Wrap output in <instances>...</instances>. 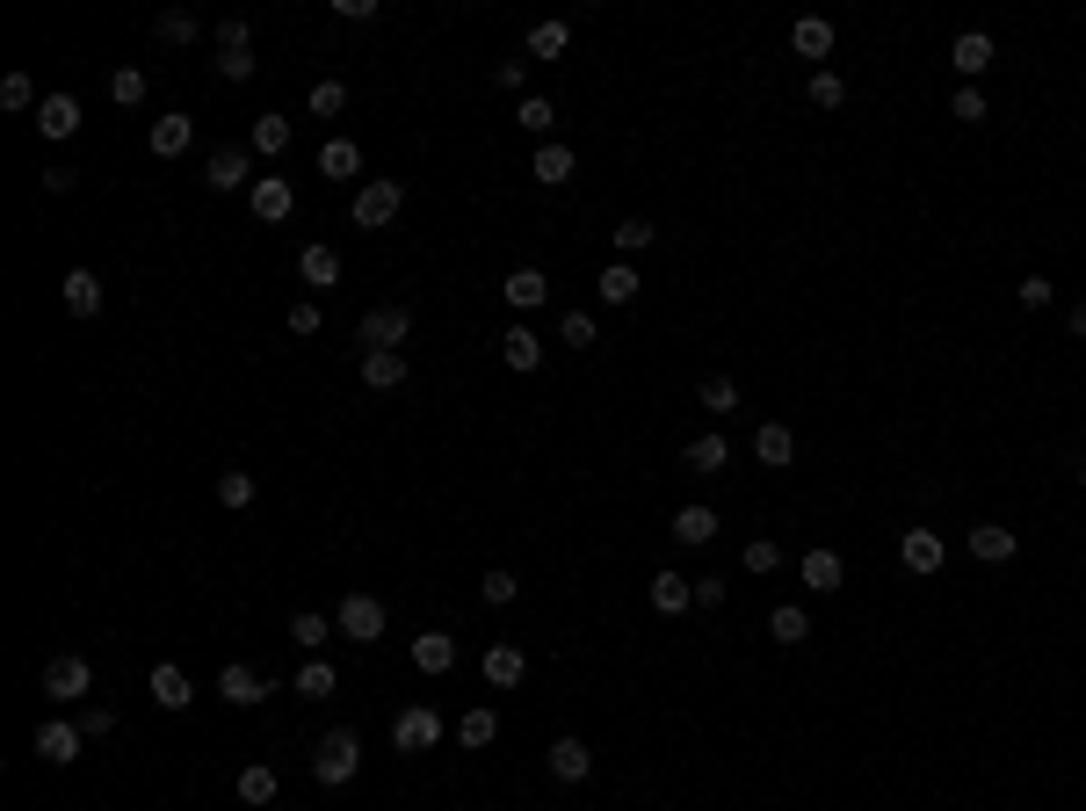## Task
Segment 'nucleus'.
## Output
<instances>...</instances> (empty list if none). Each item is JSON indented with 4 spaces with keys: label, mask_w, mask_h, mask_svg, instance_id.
<instances>
[{
    "label": "nucleus",
    "mask_w": 1086,
    "mask_h": 811,
    "mask_svg": "<svg viewBox=\"0 0 1086 811\" xmlns=\"http://www.w3.org/2000/svg\"><path fill=\"white\" fill-rule=\"evenodd\" d=\"M297 695H305V703H327L333 695V667L327 659H305V667H297Z\"/></svg>",
    "instance_id": "4c0bfd02"
},
{
    "label": "nucleus",
    "mask_w": 1086,
    "mask_h": 811,
    "mask_svg": "<svg viewBox=\"0 0 1086 811\" xmlns=\"http://www.w3.org/2000/svg\"><path fill=\"white\" fill-rule=\"evenodd\" d=\"M355 768H362V739H355V732H327L319 754H311V776L327 782V790H333V782H348Z\"/></svg>",
    "instance_id": "f03ea898"
},
{
    "label": "nucleus",
    "mask_w": 1086,
    "mask_h": 811,
    "mask_svg": "<svg viewBox=\"0 0 1086 811\" xmlns=\"http://www.w3.org/2000/svg\"><path fill=\"white\" fill-rule=\"evenodd\" d=\"M485 681L493 689H522V673H529V659H522V645H485Z\"/></svg>",
    "instance_id": "ddd939ff"
},
{
    "label": "nucleus",
    "mask_w": 1086,
    "mask_h": 811,
    "mask_svg": "<svg viewBox=\"0 0 1086 811\" xmlns=\"http://www.w3.org/2000/svg\"><path fill=\"white\" fill-rule=\"evenodd\" d=\"M246 210H254L261 224H283V218H290V210H297V189H290V182H283V174H261L254 189H246Z\"/></svg>",
    "instance_id": "0eeeda50"
},
{
    "label": "nucleus",
    "mask_w": 1086,
    "mask_h": 811,
    "mask_svg": "<svg viewBox=\"0 0 1086 811\" xmlns=\"http://www.w3.org/2000/svg\"><path fill=\"white\" fill-rule=\"evenodd\" d=\"M948 117H964V123H985V95H978V87H956V102H948Z\"/></svg>",
    "instance_id": "6e6d98bb"
},
{
    "label": "nucleus",
    "mask_w": 1086,
    "mask_h": 811,
    "mask_svg": "<svg viewBox=\"0 0 1086 811\" xmlns=\"http://www.w3.org/2000/svg\"><path fill=\"white\" fill-rule=\"evenodd\" d=\"M493 80H501V87H529V66H522V58H501V66H493Z\"/></svg>",
    "instance_id": "e2e57ef3"
},
{
    "label": "nucleus",
    "mask_w": 1086,
    "mask_h": 811,
    "mask_svg": "<svg viewBox=\"0 0 1086 811\" xmlns=\"http://www.w3.org/2000/svg\"><path fill=\"white\" fill-rule=\"evenodd\" d=\"M290 333H297V341L319 333V305H311V297H297V305H290Z\"/></svg>",
    "instance_id": "4d7b16f0"
},
{
    "label": "nucleus",
    "mask_w": 1086,
    "mask_h": 811,
    "mask_svg": "<svg viewBox=\"0 0 1086 811\" xmlns=\"http://www.w3.org/2000/svg\"><path fill=\"white\" fill-rule=\"evenodd\" d=\"M218 695H224V703H240V710H254L261 695H276V689H268L254 667H224V673H218Z\"/></svg>",
    "instance_id": "2eb2a0df"
},
{
    "label": "nucleus",
    "mask_w": 1086,
    "mask_h": 811,
    "mask_svg": "<svg viewBox=\"0 0 1086 811\" xmlns=\"http://www.w3.org/2000/svg\"><path fill=\"white\" fill-rule=\"evenodd\" d=\"M362 384H370V392H398V384H406V355H398V348L362 355Z\"/></svg>",
    "instance_id": "aec40b11"
},
{
    "label": "nucleus",
    "mask_w": 1086,
    "mask_h": 811,
    "mask_svg": "<svg viewBox=\"0 0 1086 811\" xmlns=\"http://www.w3.org/2000/svg\"><path fill=\"white\" fill-rule=\"evenodd\" d=\"M754 457H760V464H768V471H782V464H790V457H797V435L782 428V420H768V428L754 435Z\"/></svg>",
    "instance_id": "393cba45"
},
{
    "label": "nucleus",
    "mask_w": 1086,
    "mask_h": 811,
    "mask_svg": "<svg viewBox=\"0 0 1086 811\" xmlns=\"http://www.w3.org/2000/svg\"><path fill=\"white\" fill-rule=\"evenodd\" d=\"M218 501L224 507H246V501H254V479H246V471H218Z\"/></svg>",
    "instance_id": "8fccbe9b"
},
{
    "label": "nucleus",
    "mask_w": 1086,
    "mask_h": 811,
    "mask_svg": "<svg viewBox=\"0 0 1086 811\" xmlns=\"http://www.w3.org/2000/svg\"><path fill=\"white\" fill-rule=\"evenodd\" d=\"M667 529H673V544H710V536H717V507L689 501V507H681V515L667 522Z\"/></svg>",
    "instance_id": "5701e85b"
},
{
    "label": "nucleus",
    "mask_w": 1086,
    "mask_h": 811,
    "mask_svg": "<svg viewBox=\"0 0 1086 811\" xmlns=\"http://www.w3.org/2000/svg\"><path fill=\"white\" fill-rule=\"evenodd\" d=\"M109 95H117L123 109H139V102H145V73H139V66H123L117 80H109Z\"/></svg>",
    "instance_id": "3c124183"
},
{
    "label": "nucleus",
    "mask_w": 1086,
    "mask_h": 811,
    "mask_svg": "<svg viewBox=\"0 0 1086 811\" xmlns=\"http://www.w3.org/2000/svg\"><path fill=\"white\" fill-rule=\"evenodd\" d=\"M847 102V80L841 73H819V80H811V109H841Z\"/></svg>",
    "instance_id": "09e8293b"
},
{
    "label": "nucleus",
    "mask_w": 1086,
    "mask_h": 811,
    "mask_svg": "<svg viewBox=\"0 0 1086 811\" xmlns=\"http://www.w3.org/2000/svg\"><path fill=\"white\" fill-rule=\"evenodd\" d=\"M724 594H732V580H717V572L695 580V609H724Z\"/></svg>",
    "instance_id": "13d9d810"
},
{
    "label": "nucleus",
    "mask_w": 1086,
    "mask_h": 811,
    "mask_svg": "<svg viewBox=\"0 0 1086 811\" xmlns=\"http://www.w3.org/2000/svg\"><path fill=\"white\" fill-rule=\"evenodd\" d=\"M594 291H602V305H630L645 283H638V268H630V261H616V268H602V283H594Z\"/></svg>",
    "instance_id": "c85d7f7f"
},
{
    "label": "nucleus",
    "mask_w": 1086,
    "mask_h": 811,
    "mask_svg": "<svg viewBox=\"0 0 1086 811\" xmlns=\"http://www.w3.org/2000/svg\"><path fill=\"white\" fill-rule=\"evenodd\" d=\"M254 153H283V145H290V117H276V109H268V117H254Z\"/></svg>",
    "instance_id": "58836bf2"
},
{
    "label": "nucleus",
    "mask_w": 1086,
    "mask_h": 811,
    "mask_svg": "<svg viewBox=\"0 0 1086 811\" xmlns=\"http://www.w3.org/2000/svg\"><path fill=\"white\" fill-rule=\"evenodd\" d=\"M414 667L420 673H449L457 667V638H449V631H420L414 638Z\"/></svg>",
    "instance_id": "4be33fe9"
},
{
    "label": "nucleus",
    "mask_w": 1086,
    "mask_h": 811,
    "mask_svg": "<svg viewBox=\"0 0 1086 811\" xmlns=\"http://www.w3.org/2000/svg\"><path fill=\"white\" fill-rule=\"evenodd\" d=\"M1014 297H1021V305H1029V311H1043V305H1051V297H1057V291H1051V283H1043V276H1029V283H1021V291H1014Z\"/></svg>",
    "instance_id": "680f3d73"
},
{
    "label": "nucleus",
    "mask_w": 1086,
    "mask_h": 811,
    "mask_svg": "<svg viewBox=\"0 0 1086 811\" xmlns=\"http://www.w3.org/2000/svg\"><path fill=\"white\" fill-rule=\"evenodd\" d=\"M948 58H956V73H964V87H978V73L992 66V36H985V30H964L956 44H948Z\"/></svg>",
    "instance_id": "9b49d317"
},
{
    "label": "nucleus",
    "mask_w": 1086,
    "mask_h": 811,
    "mask_svg": "<svg viewBox=\"0 0 1086 811\" xmlns=\"http://www.w3.org/2000/svg\"><path fill=\"white\" fill-rule=\"evenodd\" d=\"M652 609H659V616L695 609V580H681V572H652Z\"/></svg>",
    "instance_id": "b1692460"
},
{
    "label": "nucleus",
    "mask_w": 1086,
    "mask_h": 811,
    "mask_svg": "<svg viewBox=\"0 0 1086 811\" xmlns=\"http://www.w3.org/2000/svg\"><path fill=\"white\" fill-rule=\"evenodd\" d=\"M160 44H196V15L189 8H167V15H160Z\"/></svg>",
    "instance_id": "a18cd8bd"
},
{
    "label": "nucleus",
    "mask_w": 1086,
    "mask_h": 811,
    "mask_svg": "<svg viewBox=\"0 0 1086 811\" xmlns=\"http://www.w3.org/2000/svg\"><path fill=\"white\" fill-rule=\"evenodd\" d=\"M392 746L398 754H428V746H442V717H435L428 703H406L392 717Z\"/></svg>",
    "instance_id": "20e7f679"
},
{
    "label": "nucleus",
    "mask_w": 1086,
    "mask_h": 811,
    "mask_svg": "<svg viewBox=\"0 0 1086 811\" xmlns=\"http://www.w3.org/2000/svg\"><path fill=\"white\" fill-rule=\"evenodd\" d=\"M290 638H297V645H305V653H319V645H327V638H333V623H327V616H319V609H305V616H290Z\"/></svg>",
    "instance_id": "ea45409f"
},
{
    "label": "nucleus",
    "mask_w": 1086,
    "mask_h": 811,
    "mask_svg": "<svg viewBox=\"0 0 1086 811\" xmlns=\"http://www.w3.org/2000/svg\"><path fill=\"white\" fill-rule=\"evenodd\" d=\"M333 631H341V638H355V645H377V638H384V602H377V594H348L341 616H333Z\"/></svg>",
    "instance_id": "423d86ee"
},
{
    "label": "nucleus",
    "mask_w": 1086,
    "mask_h": 811,
    "mask_svg": "<svg viewBox=\"0 0 1086 811\" xmlns=\"http://www.w3.org/2000/svg\"><path fill=\"white\" fill-rule=\"evenodd\" d=\"M36 131H44V139H73V131H80V102H73V95H44Z\"/></svg>",
    "instance_id": "a211bd4d"
},
{
    "label": "nucleus",
    "mask_w": 1086,
    "mask_h": 811,
    "mask_svg": "<svg viewBox=\"0 0 1086 811\" xmlns=\"http://www.w3.org/2000/svg\"><path fill=\"white\" fill-rule=\"evenodd\" d=\"M501 355H507V370H536V363H544V341H536L529 327H507Z\"/></svg>",
    "instance_id": "2f4dec72"
},
{
    "label": "nucleus",
    "mask_w": 1086,
    "mask_h": 811,
    "mask_svg": "<svg viewBox=\"0 0 1086 811\" xmlns=\"http://www.w3.org/2000/svg\"><path fill=\"white\" fill-rule=\"evenodd\" d=\"M776 566H782V551L768 536H754V544H746V572H776Z\"/></svg>",
    "instance_id": "5fc2aeb1"
},
{
    "label": "nucleus",
    "mask_w": 1086,
    "mask_h": 811,
    "mask_svg": "<svg viewBox=\"0 0 1086 811\" xmlns=\"http://www.w3.org/2000/svg\"><path fill=\"white\" fill-rule=\"evenodd\" d=\"M898 558H906V572H942V536L934 529H906V544H898Z\"/></svg>",
    "instance_id": "f3484780"
},
{
    "label": "nucleus",
    "mask_w": 1086,
    "mask_h": 811,
    "mask_svg": "<svg viewBox=\"0 0 1086 811\" xmlns=\"http://www.w3.org/2000/svg\"><path fill=\"white\" fill-rule=\"evenodd\" d=\"M681 464L710 479V471H724V464H732V449H724V435H695V442L681 449Z\"/></svg>",
    "instance_id": "bb28decb"
},
{
    "label": "nucleus",
    "mask_w": 1086,
    "mask_h": 811,
    "mask_svg": "<svg viewBox=\"0 0 1086 811\" xmlns=\"http://www.w3.org/2000/svg\"><path fill=\"white\" fill-rule=\"evenodd\" d=\"M398 210H406V189H398L392 174H377V182H362V189H355V224H362V232L392 224Z\"/></svg>",
    "instance_id": "f257e3e1"
},
{
    "label": "nucleus",
    "mask_w": 1086,
    "mask_h": 811,
    "mask_svg": "<svg viewBox=\"0 0 1086 811\" xmlns=\"http://www.w3.org/2000/svg\"><path fill=\"white\" fill-rule=\"evenodd\" d=\"M970 558H978V566H1007V558H1014V529L978 522V529H970Z\"/></svg>",
    "instance_id": "6ab92c4d"
},
{
    "label": "nucleus",
    "mask_w": 1086,
    "mask_h": 811,
    "mask_svg": "<svg viewBox=\"0 0 1086 811\" xmlns=\"http://www.w3.org/2000/svg\"><path fill=\"white\" fill-rule=\"evenodd\" d=\"M218 52H246V22H240V15L218 22Z\"/></svg>",
    "instance_id": "bf43d9fd"
},
{
    "label": "nucleus",
    "mask_w": 1086,
    "mask_h": 811,
    "mask_svg": "<svg viewBox=\"0 0 1086 811\" xmlns=\"http://www.w3.org/2000/svg\"><path fill=\"white\" fill-rule=\"evenodd\" d=\"M515 123H522V131H536V139H544V131H551V123H558V109H551V102H544V95H522V109H515Z\"/></svg>",
    "instance_id": "37998d69"
},
{
    "label": "nucleus",
    "mask_w": 1086,
    "mask_h": 811,
    "mask_svg": "<svg viewBox=\"0 0 1086 811\" xmlns=\"http://www.w3.org/2000/svg\"><path fill=\"white\" fill-rule=\"evenodd\" d=\"M218 73H224V80H254V52H224Z\"/></svg>",
    "instance_id": "052dcab7"
},
{
    "label": "nucleus",
    "mask_w": 1086,
    "mask_h": 811,
    "mask_svg": "<svg viewBox=\"0 0 1086 811\" xmlns=\"http://www.w3.org/2000/svg\"><path fill=\"white\" fill-rule=\"evenodd\" d=\"M529 174H536V182H544V189H566L572 174H580V160H572V145H536Z\"/></svg>",
    "instance_id": "4468645a"
},
{
    "label": "nucleus",
    "mask_w": 1086,
    "mask_h": 811,
    "mask_svg": "<svg viewBox=\"0 0 1086 811\" xmlns=\"http://www.w3.org/2000/svg\"><path fill=\"white\" fill-rule=\"evenodd\" d=\"M204 182H210V189H254V167H246V153H240V145H224V153H210V167H204Z\"/></svg>",
    "instance_id": "9d476101"
},
{
    "label": "nucleus",
    "mask_w": 1086,
    "mask_h": 811,
    "mask_svg": "<svg viewBox=\"0 0 1086 811\" xmlns=\"http://www.w3.org/2000/svg\"><path fill=\"white\" fill-rule=\"evenodd\" d=\"M790 44H797V52H804V58H826V52H833V22L804 15V22H797V30H790Z\"/></svg>",
    "instance_id": "f704fd0d"
},
{
    "label": "nucleus",
    "mask_w": 1086,
    "mask_h": 811,
    "mask_svg": "<svg viewBox=\"0 0 1086 811\" xmlns=\"http://www.w3.org/2000/svg\"><path fill=\"white\" fill-rule=\"evenodd\" d=\"M479 594H485L493 609H507V602L522 594V580H515V572H485V580H479Z\"/></svg>",
    "instance_id": "de8ad7c7"
},
{
    "label": "nucleus",
    "mask_w": 1086,
    "mask_h": 811,
    "mask_svg": "<svg viewBox=\"0 0 1086 811\" xmlns=\"http://www.w3.org/2000/svg\"><path fill=\"white\" fill-rule=\"evenodd\" d=\"M0 109H44L36 102V87H30V73H8V80H0Z\"/></svg>",
    "instance_id": "c03bdc74"
},
{
    "label": "nucleus",
    "mask_w": 1086,
    "mask_h": 811,
    "mask_svg": "<svg viewBox=\"0 0 1086 811\" xmlns=\"http://www.w3.org/2000/svg\"><path fill=\"white\" fill-rule=\"evenodd\" d=\"M544 297H551V283H544V268H515V276H507V305H515V311H536Z\"/></svg>",
    "instance_id": "cd10ccee"
},
{
    "label": "nucleus",
    "mask_w": 1086,
    "mask_h": 811,
    "mask_svg": "<svg viewBox=\"0 0 1086 811\" xmlns=\"http://www.w3.org/2000/svg\"><path fill=\"white\" fill-rule=\"evenodd\" d=\"M572 52V22H536L529 30V58H566Z\"/></svg>",
    "instance_id": "c756f323"
},
{
    "label": "nucleus",
    "mask_w": 1086,
    "mask_h": 811,
    "mask_svg": "<svg viewBox=\"0 0 1086 811\" xmlns=\"http://www.w3.org/2000/svg\"><path fill=\"white\" fill-rule=\"evenodd\" d=\"M80 746H87V732H80V725H66V717H44V725H36V754L52 760V768L80 760Z\"/></svg>",
    "instance_id": "6e6552de"
},
{
    "label": "nucleus",
    "mask_w": 1086,
    "mask_h": 811,
    "mask_svg": "<svg viewBox=\"0 0 1086 811\" xmlns=\"http://www.w3.org/2000/svg\"><path fill=\"white\" fill-rule=\"evenodd\" d=\"M768 631H776V645H804V638H811V616H804L797 602H782L776 616H768Z\"/></svg>",
    "instance_id": "c9c22d12"
},
{
    "label": "nucleus",
    "mask_w": 1086,
    "mask_h": 811,
    "mask_svg": "<svg viewBox=\"0 0 1086 811\" xmlns=\"http://www.w3.org/2000/svg\"><path fill=\"white\" fill-rule=\"evenodd\" d=\"M1079 485H1086V464H1079Z\"/></svg>",
    "instance_id": "69168bd1"
},
{
    "label": "nucleus",
    "mask_w": 1086,
    "mask_h": 811,
    "mask_svg": "<svg viewBox=\"0 0 1086 811\" xmlns=\"http://www.w3.org/2000/svg\"><path fill=\"white\" fill-rule=\"evenodd\" d=\"M841 580H847V572H841V558H833V551H804V588L811 594H833Z\"/></svg>",
    "instance_id": "7c9ffc66"
},
{
    "label": "nucleus",
    "mask_w": 1086,
    "mask_h": 811,
    "mask_svg": "<svg viewBox=\"0 0 1086 811\" xmlns=\"http://www.w3.org/2000/svg\"><path fill=\"white\" fill-rule=\"evenodd\" d=\"M1072 333H1079V341H1086V305H1072Z\"/></svg>",
    "instance_id": "0e129e2a"
},
{
    "label": "nucleus",
    "mask_w": 1086,
    "mask_h": 811,
    "mask_svg": "<svg viewBox=\"0 0 1086 811\" xmlns=\"http://www.w3.org/2000/svg\"><path fill=\"white\" fill-rule=\"evenodd\" d=\"M58 297H66V311H73V319H95V311H102V276H95V268H66Z\"/></svg>",
    "instance_id": "1a4fd4ad"
},
{
    "label": "nucleus",
    "mask_w": 1086,
    "mask_h": 811,
    "mask_svg": "<svg viewBox=\"0 0 1086 811\" xmlns=\"http://www.w3.org/2000/svg\"><path fill=\"white\" fill-rule=\"evenodd\" d=\"M608 240H616V254H645V246H652L659 232H652V224H645V218H623L616 232H608Z\"/></svg>",
    "instance_id": "79ce46f5"
},
{
    "label": "nucleus",
    "mask_w": 1086,
    "mask_h": 811,
    "mask_svg": "<svg viewBox=\"0 0 1086 811\" xmlns=\"http://www.w3.org/2000/svg\"><path fill=\"white\" fill-rule=\"evenodd\" d=\"M80 732H87V739H109V732H117V710H109V703L80 710Z\"/></svg>",
    "instance_id": "864d4df0"
},
{
    "label": "nucleus",
    "mask_w": 1086,
    "mask_h": 811,
    "mask_svg": "<svg viewBox=\"0 0 1086 811\" xmlns=\"http://www.w3.org/2000/svg\"><path fill=\"white\" fill-rule=\"evenodd\" d=\"M586 768H594V754H586L580 739H558V746H551V776H558V782H580Z\"/></svg>",
    "instance_id": "473e14b6"
},
{
    "label": "nucleus",
    "mask_w": 1086,
    "mask_h": 811,
    "mask_svg": "<svg viewBox=\"0 0 1086 811\" xmlns=\"http://www.w3.org/2000/svg\"><path fill=\"white\" fill-rule=\"evenodd\" d=\"M695 406H703V414H739V384H732V377H703Z\"/></svg>",
    "instance_id": "e433bc0d"
},
{
    "label": "nucleus",
    "mask_w": 1086,
    "mask_h": 811,
    "mask_svg": "<svg viewBox=\"0 0 1086 811\" xmlns=\"http://www.w3.org/2000/svg\"><path fill=\"white\" fill-rule=\"evenodd\" d=\"M240 804H276V768H268V760L240 768Z\"/></svg>",
    "instance_id": "72a5a7b5"
},
{
    "label": "nucleus",
    "mask_w": 1086,
    "mask_h": 811,
    "mask_svg": "<svg viewBox=\"0 0 1086 811\" xmlns=\"http://www.w3.org/2000/svg\"><path fill=\"white\" fill-rule=\"evenodd\" d=\"M189 145H196V123H189V117H160V123H153V153H160V160H182Z\"/></svg>",
    "instance_id": "a878e982"
},
{
    "label": "nucleus",
    "mask_w": 1086,
    "mask_h": 811,
    "mask_svg": "<svg viewBox=\"0 0 1086 811\" xmlns=\"http://www.w3.org/2000/svg\"><path fill=\"white\" fill-rule=\"evenodd\" d=\"M558 333H566V348H594V319H586V311H566Z\"/></svg>",
    "instance_id": "603ef678"
},
{
    "label": "nucleus",
    "mask_w": 1086,
    "mask_h": 811,
    "mask_svg": "<svg viewBox=\"0 0 1086 811\" xmlns=\"http://www.w3.org/2000/svg\"><path fill=\"white\" fill-rule=\"evenodd\" d=\"M87 689H95V667H87L80 653H58L52 667H44V703H80Z\"/></svg>",
    "instance_id": "39448f33"
},
{
    "label": "nucleus",
    "mask_w": 1086,
    "mask_h": 811,
    "mask_svg": "<svg viewBox=\"0 0 1086 811\" xmlns=\"http://www.w3.org/2000/svg\"><path fill=\"white\" fill-rule=\"evenodd\" d=\"M297 276H305L311 291H333V283H341V254H333L327 240H311L305 254H297Z\"/></svg>",
    "instance_id": "f8f14e48"
},
{
    "label": "nucleus",
    "mask_w": 1086,
    "mask_h": 811,
    "mask_svg": "<svg viewBox=\"0 0 1086 811\" xmlns=\"http://www.w3.org/2000/svg\"><path fill=\"white\" fill-rule=\"evenodd\" d=\"M153 703H160V710H189V703H196L189 673L174 667V659H160V667H153Z\"/></svg>",
    "instance_id": "dca6fc26"
},
{
    "label": "nucleus",
    "mask_w": 1086,
    "mask_h": 811,
    "mask_svg": "<svg viewBox=\"0 0 1086 811\" xmlns=\"http://www.w3.org/2000/svg\"><path fill=\"white\" fill-rule=\"evenodd\" d=\"M341 109H348V87L341 80H319V87H311V117H341Z\"/></svg>",
    "instance_id": "49530a36"
},
{
    "label": "nucleus",
    "mask_w": 1086,
    "mask_h": 811,
    "mask_svg": "<svg viewBox=\"0 0 1086 811\" xmlns=\"http://www.w3.org/2000/svg\"><path fill=\"white\" fill-rule=\"evenodd\" d=\"M493 732H501V717H493V710H464V725H457V739H464V746H493Z\"/></svg>",
    "instance_id": "a19ab883"
},
{
    "label": "nucleus",
    "mask_w": 1086,
    "mask_h": 811,
    "mask_svg": "<svg viewBox=\"0 0 1086 811\" xmlns=\"http://www.w3.org/2000/svg\"><path fill=\"white\" fill-rule=\"evenodd\" d=\"M406 333H414V311L406 305H377V311H362L355 341H362V355H377V348H398Z\"/></svg>",
    "instance_id": "7ed1b4c3"
},
{
    "label": "nucleus",
    "mask_w": 1086,
    "mask_h": 811,
    "mask_svg": "<svg viewBox=\"0 0 1086 811\" xmlns=\"http://www.w3.org/2000/svg\"><path fill=\"white\" fill-rule=\"evenodd\" d=\"M319 174H327V182H355L362 174V145L355 139H327L319 145Z\"/></svg>",
    "instance_id": "412c9836"
}]
</instances>
